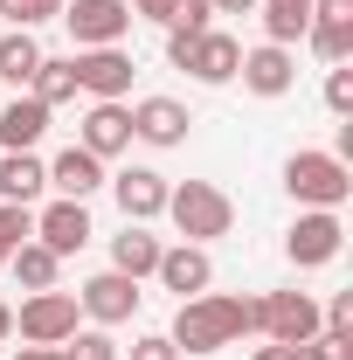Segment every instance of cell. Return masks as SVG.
I'll return each mask as SVG.
<instances>
[{"mask_svg": "<svg viewBox=\"0 0 353 360\" xmlns=\"http://www.w3.org/2000/svg\"><path fill=\"white\" fill-rule=\"evenodd\" d=\"M243 333H264V298H229V291H201V298H180L174 312V340L180 354H222L236 347Z\"/></svg>", "mask_w": 353, "mask_h": 360, "instance_id": "1", "label": "cell"}, {"mask_svg": "<svg viewBox=\"0 0 353 360\" xmlns=\"http://www.w3.org/2000/svg\"><path fill=\"white\" fill-rule=\"evenodd\" d=\"M167 222L180 229V243H215L236 229V201L215 180H180V187H167Z\"/></svg>", "mask_w": 353, "mask_h": 360, "instance_id": "2", "label": "cell"}, {"mask_svg": "<svg viewBox=\"0 0 353 360\" xmlns=\"http://www.w3.org/2000/svg\"><path fill=\"white\" fill-rule=\"evenodd\" d=\"M284 187H291L298 208H340L353 194V167L333 160V153H291L284 160Z\"/></svg>", "mask_w": 353, "mask_h": 360, "instance_id": "3", "label": "cell"}, {"mask_svg": "<svg viewBox=\"0 0 353 360\" xmlns=\"http://www.w3.org/2000/svg\"><path fill=\"white\" fill-rule=\"evenodd\" d=\"M63 21H70L77 49H125V35H132L125 0H63Z\"/></svg>", "mask_w": 353, "mask_h": 360, "instance_id": "4", "label": "cell"}, {"mask_svg": "<svg viewBox=\"0 0 353 360\" xmlns=\"http://www.w3.org/2000/svg\"><path fill=\"white\" fill-rule=\"evenodd\" d=\"M340 243H347V222H340V208H305L298 222H291V236H284V257L298 270H319L340 257Z\"/></svg>", "mask_w": 353, "mask_h": 360, "instance_id": "5", "label": "cell"}, {"mask_svg": "<svg viewBox=\"0 0 353 360\" xmlns=\"http://www.w3.org/2000/svg\"><path fill=\"white\" fill-rule=\"evenodd\" d=\"M77 319H84V312H77L70 291H35V298L14 312V333H21L28 347H63V340L77 333Z\"/></svg>", "mask_w": 353, "mask_h": 360, "instance_id": "6", "label": "cell"}, {"mask_svg": "<svg viewBox=\"0 0 353 360\" xmlns=\"http://www.w3.org/2000/svg\"><path fill=\"white\" fill-rule=\"evenodd\" d=\"M326 333V319H319V298L312 291H270L264 298V340L277 347H305Z\"/></svg>", "mask_w": 353, "mask_h": 360, "instance_id": "7", "label": "cell"}, {"mask_svg": "<svg viewBox=\"0 0 353 360\" xmlns=\"http://www.w3.org/2000/svg\"><path fill=\"white\" fill-rule=\"evenodd\" d=\"M139 277H125V270H97L84 291H77V312L90 319V326H125V319L139 312Z\"/></svg>", "mask_w": 353, "mask_h": 360, "instance_id": "8", "label": "cell"}, {"mask_svg": "<svg viewBox=\"0 0 353 360\" xmlns=\"http://www.w3.org/2000/svg\"><path fill=\"white\" fill-rule=\"evenodd\" d=\"M194 84H236V70H243V42L236 35H222V28H201L194 42H187V63H180Z\"/></svg>", "mask_w": 353, "mask_h": 360, "instance_id": "9", "label": "cell"}, {"mask_svg": "<svg viewBox=\"0 0 353 360\" xmlns=\"http://www.w3.org/2000/svg\"><path fill=\"white\" fill-rule=\"evenodd\" d=\"M153 277L174 291V298H201L208 284H215V264H208V243H174V250H160V264Z\"/></svg>", "mask_w": 353, "mask_h": 360, "instance_id": "10", "label": "cell"}, {"mask_svg": "<svg viewBox=\"0 0 353 360\" xmlns=\"http://www.w3.org/2000/svg\"><path fill=\"white\" fill-rule=\"evenodd\" d=\"M70 70H77V90H90V97H125L132 90V56L125 49H77Z\"/></svg>", "mask_w": 353, "mask_h": 360, "instance_id": "11", "label": "cell"}, {"mask_svg": "<svg viewBox=\"0 0 353 360\" xmlns=\"http://www.w3.org/2000/svg\"><path fill=\"white\" fill-rule=\"evenodd\" d=\"M77 146H84V153H97V160L125 153V146H132V111H125V97H97V104L84 111V132H77Z\"/></svg>", "mask_w": 353, "mask_h": 360, "instance_id": "12", "label": "cell"}, {"mask_svg": "<svg viewBox=\"0 0 353 360\" xmlns=\"http://www.w3.org/2000/svg\"><path fill=\"white\" fill-rule=\"evenodd\" d=\"M243 90L250 97H284V90L298 84V56L291 49H277V42H264V49H243Z\"/></svg>", "mask_w": 353, "mask_h": 360, "instance_id": "13", "label": "cell"}, {"mask_svg": "<svg viewBox=\"0 0 353 360\" xmlns=\"http://www.w3.org/2000/svg\"><path fill=\"white\" fill-rule=\"evenodd\" d=\"M35 243L56 250V257H77L90 243V208L84 201H49L42 215H35Z\"/></svg>", "mask_w": 353, "mask_h": 360, "instance_id": "14", "label": "cell"}, {"mask_svg": "<svg viewBox=\"0 0 353 360\" xmlns=\"http://www.w3.org/2000/svg\"><path fill=\"white\" fill-rule=\"evenodd\" d=\"M111 194H118L125 222H153V215H167V174H153V167H125V174H111Z\"/></svg>", "mask_w": 353, "mask_h": 360, "instance_id": "15", "label": "cell"}, {"mask_svg": "<svg viewBox=\"0 0 353 360\" xmlns=\"http://www.w3.org/2000/svg\"><path fill=\"white\" fill-rule=\"evenodd\" d=\"M187 104L180 97H139L132 104V139H146V146H180L187 139Z\"/></svg>", "mask_w": 353, "mask_h": 360, "instance_id": "16", "label": "cell"}, {"mask_svg": "<svg viewBox=\"0 0 353 360\" xmlns=\"http://www.w3.org/2000/svg\"><path fill=\"white\" fill-rule=\"evenodd\" d=\"M49 187H56L63 201H90V194L104 187V160L84 153V146H63V153L49 160Z\"/></svg>", "mask_w": 353, "mask_h": 360, "instance_id": "17", "label": "cell"}, {"mask_svg": "<svg viewBox=\"0 0 353 360\" xmlns=\"http://www.w3.org/2000/svg\"><path fill=\"white\" fill-rule=\"evenodd\" d=\"M42 132H49V104H35V97L14 90V104L0 111V146H7V153H35Z\"/></svg>", "mask_w": 353, "mask_h": 360, "instance_id": "18", "label": "cell"}, {"mask_svg": "<svg viewBox=\"0 0 353 360\" xmlns=\"http://www.w3.org/2000/svg\"><path fill=\"white\" fill-rule=\"evenodd\" d=\"M160 236L146 222H125V236H111V270H125V277H153V264H160Z\"/></svg>", "mask_w": 353, "mask_h": 360, "instance_id": "19", "label": "cell"}, {"mask_svg": "<svg viewBox=\"0 0 353 360\" xmlns=\"http://www.w3.org/2000/svg\"><path fill=\"white\" fill-rule=\"evenodd\" d=\"M35 70H42V42H35V28H7V35H0V84L28 90Z\"/></svg>", "mask_w": 353, "mask_h": 360, "instance_id": "20", "label": "cell"}, {"mask_svg": "<svg viewBox=\"0 0 353 360\" xmlns=\"http://www.w3.org/2000/svg\"><path fill=\"white\" fill-rule=\"evenodd\" d=\"M49 187V167L35 153H7L0 160V201H21V208H35V194Z\"/></svg>", "mask_w": 353, "mask_h": 360, "instance_id": "21", "label": "cell"}, {"mask_svg": "<svg viewBox=\"0 0 353 360\" xmlns=\"http://www.w3.org/2000/svg\"><path fill=\"white\" fill-rule=\"evenodd\" d=\"M7 270L21 277V291H56V277H63V257H56V250H42V243L28 236V243L7 257Z\"/></svg>", "mask_w": 353, "mask_h": 360, "instance_id": "22", "label": "cell"}, {"mask_svg": "<svg viewBox=\"0 0 353 360\" xmlns=\"http://www.w3.org/2000/svg\"><path fill=\"white\" fill-rule=\"evenodd\" d=\"M264 7V35L277 49H291V42H305V28H312V0H257Z\"/></svg>", "mask_w": 353, "mask_h": 360, "instance_id": "23", "label": "cell"}, {"mask_svg": "<svg viewBox=\"0 0 353 360\" xmlns=\"http://www.w3.org/2000/svg\"><path fill=\"white\" fill-rule=\"evenodd\" d=\"M28 97L49 104V111H56V104H70V97H77V70H70V56H42V70L28 77Z\"/></svg>", "mask_w": 353, "mask_h": 360, "instance_id": "24", "label": "cell"}, {"mask_svg": "<svg viewBox=\"0 0 353 360\" xmlns=\"http://www.w3.org/2000/svg\"><path fill=\"white\" fill-rule=\"evenodd\" d=\"M305 42H312V56H319V63H347V56H353V21H347V28H326V21H312Z\"/></svg>", "mask_w": 353, "mask_h": 360, "instance_id": "25", "label": "cell"}, {"mask_svg": "<svg viewBox=\"0 0 353 360\" xmlns=\"http://www.w3.org/2000/svg\"><path fill=\"white\" fill-rule=\"evenodd\" d=\"M0 14L14 28H42V21H63V0H0Z\"/></svg>", "mask_w": 353, "mask_h": 360, "instance_id": "26", "label": "cell"}, {"mask_svg": "<svg viewBox=\"0 0 353 360\" xmlns=\"http://www.w3.org/2000/svg\"><path fill=\"white\" fill-rule=\"evenodd\" d=\"M35 236V208H21V201H0V243L7 250H21Z\"/></svg>", "mask_w": 353, "mask_h": 360, "instance_id": "27", "label": "cell"}, {"mask_svg": "<svg viewBox=\"0 0 353 360\" xmlns=\"http://www.w3.org/2000/svg\"><path fill=\"white\" fill-rule=\"evenodd\" d=\"M326 111H333V118H353V70L347 63L326 70Z\"/></svg>", "mask_w": 353, "mask_h": 360, "instance_id": "28", "label": "cell"}, {"mask_svg": "<svg viewBox=\"0 0 353 360\" xmlns=\"http://www.w3.org/2000/svg\"><path fill=\"white\" fill-rule=\"evenodd\" d=\"M63 347H70V360H118V340H111L104 326H97V333H70Z\"/></svg>", "mask_w": 353, "mask_h": 360, "instance_id": "29", "label": "cell"}, {"mask_svg": "<svg viewBox=\"0 0 353 360\" xmlns=\"http://www.w3.org/2000/svg\"><path fill=\"white\" fill-rule=\"evenodd\" d=\"M118 360H180V347L167 340V333H139V340H132Z\"/></svg>", "mask_w": 353, "mask_h": 360, "instance_id": "30", "label": "cell"}, {"mask_svg": "<svg viewBox=\"0 0 353 360\" xmlns=\"http://www.w3.org/2000/svg\"><path fill=\"white\" fill-rule=\"evenodd\" d=\"M208 14H215L208 0H174V14H167V28H180V35H201V28H208Z\"/></svg>", "mask_w": 353, "mask_h": 360, "instance_id": "31", "label": "cell"}, {"mask_svg": "<svg viewBox=\"0 0 353 360\" xmlns=\"http://www.w3.org/2000/svg\"><path fill=\"white\" fill-rule=\"evenodd\" d=\"M312 21H326V28H347V21H353V0H312Z\"/></svg>", "mask_w": 353, "mask_h": 360, "instance_id": "32", "label": "cell"}, {"mask_svg": "<svg viewBox=\"0 0 353 360\" xmlns=\"http://www.w3.org/2000/svg\"><path fill=\"white\" fill-rule=\"evenodd\" d=\"M250 360H298V347H277V340H264V347H257Z\"/></svg>", "mask_w": 353, "mask_h": 360, "instance_id": "33", "label": "cell"}, {"mask_svg": "<svg viewBox=\"0 0 353 360\" xmlns=\"http://www.w3.org/2000/svg\"><path fill=\"white\" fill-rule=\"evenodd\" d=\"M21 360H70V347H21Z\"/></svg>", "mask_w": 353, "mask_h": 360, "instance_id": "34", "label": "cell"}, {"mask_svg": "<svg viewBox=\"0 0 353 360\" xmlns=\"http://www.w3.org/2000/svg\"><path fill=\"white\" fill-rule=\"evenodd\" d=\"M215 14H257V0H208Z\"/></svg>", "mask_w": 353, "mask_h": 360, "instance_id": "35", "label": "cell"}, {"mask_svg": "<svg viewBox=\"0 0 353 360\" xmlns=\"http://www.w3.org/2000/svg\"><path fill=\"white\" fill-rule=\"evenodd\" d=\"M7 333H14V305H0V340H7Z\"/></svg>", "mask_w": 353, "mask_h": 360, "instance_id": "36", "label": "cell"}, {"mask_svg": "<svg viewBox=\"0 0 353 360\" xmlns=\"http://www.w3.org/2000/svg\"><path fill=\"white\" fill-rule=\"evenodd\" d=\"M7 257H14V250H7V243H0V270H7Z\"/></svg>", "mask_w": 353, "mask_h": 360, "instance_id": "37", "label": "cell"}]
</instances>
